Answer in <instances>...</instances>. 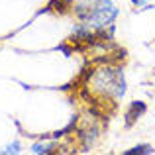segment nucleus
<instances>
[{
  "mask_svg": "<svg viewBox=\"0 0 155 155\" xmlns=\"http://www.w3.org/2000/svg\"><path fill=\"white\" fill-rule=\"evenodd\" d=\"M22 149H24L22 141L14 140V141H10V143H6V145H4L2 149H0V155H20V153H22Z\"/></svg>",
  "mask_w": 155,
  "mask_h": 155,
  "instance_id": "nucleus-7",
  "label": "nucleus"
},
{
  "mask_svg": "<svg viewBox=\"0 0 155 155\" xmlns=\"http://www.w3.org/2000/svg\"><path fill=\"white\" fill-rule=\"evenodd\" d=\"M100 136H102V128L96 122L81 124L75 128V140L81 151H92L96 147V143L100 141Z\"/></svg>",
  "mask_w": 155,
  "mask_h": 155,
  "instance_id": "nucleus-3",
  "label": "nucleus"
},
{
  "mask_svg": "<svg viewBox=\"0 0 155 155\" xmlns=\"http://www.w3.org/2000/svg\"><path fill=\"white\" fill-rule=\"evenodd\" d=\"M145 112H147V104H145L143 100H132L124 110V126L126 128L136 126L137 120L145 116Z\"/></svg>",
  "mask_w": 155,
  "mask_h": 155,
  "instance_id": "nucleus-5",
  "label": "nucleus"
},
{
  "mask_svg": "<svg viewBox=\"0 0 155 155\" xmlns=\"http://www.w3.org/2000/svg\"><path fill=\"white\" fill-rule=\"evenodd\" d=\"M71 14L92 30H110L120 16V8L114 0H75Z\"/></svg>",
  "mask_w": 155,
  "mask_h": 155,
  "instance_id": "nucleus-2",
  "label": "nucleus"
},
{
  "mask_svg": "<svg viewBox=\"0 0 155 155\" xmlns=\"http://www.w3.org/2000/svg\"><path fill=\"white\" fill-rule=\"evenodd\" d=\"M151 2V0H130V4H132V6H136L137 10H140V8H143L145 4H149Z\"/></svg>",
  "mask_w": 155,
  "mask_h": 155,
  "instance_id": "nucleus-8",
  "label": "nucleus"
},
{
  "mask_svg": "<svg viewBox=\"0 0 155 155\" xmlns=\"http://www.w3.org/2000/svg\"><path fill=\"white\" fill-rule=\"evenodd\" d=\"M153 153H155V147L151 143H136L124 151V155H153Z\"/></svg>",
  "mask_w": 155,
  "mask_h": 155,
  "instance_id": "nucleus-6",
  "label": "nucleus"
},
{
  "mask_svg": "<svg viewBox=\"0 0 155 155\" xmlns=\"http://www.w3.org/2000/svg\"><path fill=\"white\" fill-rule=\"evenodd\" d=\"M84 91L91 94V98L100 100L98 104H118L128 92L124 67H120L118 63H102L100 67L92 69Z\"/></svg>",
  "mask_w": 155,
  "mask_h": 155,
  "instance_id": "nucleus-1",
  "label": "nucleus"
},
{
  "mask_svg": "<svg viewBox=\"0 0 155 155\" xmlns=\"http://www.w3.org/2000/svg\"><path fill=\"white\" fill-rule=\"evenodd\" d=\"M63 147H65V145L61 143L59 140L43 136L41 140L34 141V143L30 145V153L31 155H53V153H61V151H63Z\"/></svg>",
  "mask_w": 155,
  "mask_h": 155,
  "instance_id": "nucleus-4",
  "label": "nucleus"
}]
</instances>
